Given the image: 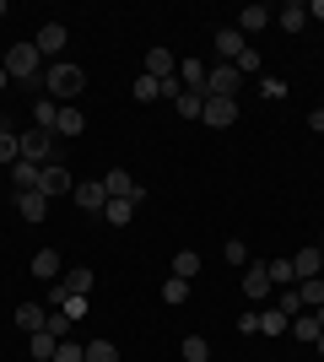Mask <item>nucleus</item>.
<instances>
[{"label": "nucleus", "instance_id": "nucleus-1", "mask_svg": "<svg viewBox=\"0 0 324 362\" xmlns=\"http://www.w3.org/2000/svg\"><path fill=\"white\" fill-rule=\"evenodd\" d=\"M44 87H49V98L54 103H71V98H81L87 92V71H81L76 60H54L44 71Z\"/></svg>", "mask_w": 324, "mask_h": 362}, {"label": "nucleus", "instance_id": "nucleus-2", "mask_svg": "<svg viewBox=\"0 0 324 362\" xmlns=\"http://www.w3.org/2000/svg\"><path fill=\"white\" fill-rule=\"evenodd\" d=\"M38 65H44V54H38V44H11L6 49V76H11V81H32V76H38Z\"/></svg>", "mask_w": 324, "mask_h": 362}, {"label": "nucleus", "instance_id": "nucleus-3", "mask_svg": "<svg viewBox=\"0 0 324 362\" xmlns=\"http://www.w3.org/2000/svg\"><path fill=\"white\" fill-rule=\"evenodd\" d=\"M238 87H244V76H238V65H211V76H205V98H238Z\"/></svg>", "mask_w": 324, "mask_h": 362}, {"label": "nucleus", "instance_id": "nucleus-4", "mask_svg": "<svg viewBox=\"0 0 324 362\" xmlns=\"http://www.w3.org/2000/svg\"><path fill=\"white\" fill-rule=\"evenodd\" d=\"M71 189H76L71 168H65V163H44V173H38V195L54 200V195H71Z\"/></svg>", "mask_w": 324, "mask_h": 362}, {"label": "nucleus", "instance_id": "nucleus-5", "mask_svg": "<svg viewBox=\"0 0 324 362\" xmlns=\"http://www.w3.org/2000/svg\"><path fill=\"white\" fill-rule=\"evenodd\" d=\"M54 130H38V124H32L28 136H22V163H32V168H44L49 163V151H54Z\"/></svg>", "mask_w": 324, "mask_h": 362}, {"label": "nucleus", "instance_id": "nucleus-6", "mask_svg": "<svg viewBox=\"0 0 324 362\" xmlns=\"http://www.w3.org/2000/svg\"><path fill=\"white\" fill-rule=\"evenodd\" d=\"M200 119L211 124V130H227V124H238V98H205Z\"/></svg>", "mask_w": 324, "mask_h": 362}, {"label": "nucleus", "instance_id": "nucleus-7", "mask_svg": "<svg viewBox=\"0 0 324 362\" xmlns=\"http://www.w3.org/2000/svg\"><path fill=\"white\" fill-rule=\"evenodd\" d=\"M103 189H108V200H136V206H140V195H146L124 168H108V173H103Z\"/></svg>", "mask_w": 324, "mask_h": 362}, {"label": "nucleus", "instance_id": "nucleus-8", "mask_svg": "<svg viewBox=\"0 0 324 362\" xmlns=\"http://www.w3.org/2000/svg\"><path fill=\"white\" fill-rule=\"evenodd\" d=\"M71 195H76V206H81V211H103V206H108L103 179H81L76 189H71Z\"/></svg>", "mask_w": 324, "mask_h": 362}, {"label": "nucleus", "instance_id": "nucleus-9", "mask_svg": "<svg viewBox=\"0 0 324 362\" xmlns=\"http://www.w3.org/2000/svg\"><path fill=\"white\" fill-rule=\"evenodd\" d=\"M146 76H152V81L179 76V54H168V49H146Z\"/></svg>", "mask_w": 324, "mask_h": 362}, {"label": "nucleus", "instance_id": "nucleus-10", "mask_svg": "<svg viewBox=\"0 0 324 362\" xmlns=\"http://www.w3.org/2000/svg\"><path fill=\"white\" fill-rule=\"evenodd\" d=\"M244 49H248V38H244V33H238V28H222V33H216V54H222V60H244Z\"/></svg>", "mask_w": 324, "mask_h": 362}, {"label": "nucleus", "instance_id": "nucleus-11", "mask_svg": "<svg viewBox=\"0 0 324 362\" xmlns=\"http://www.w3.org/2000/svg\"><path fill=\"white\" fill-rule=\"evenodd\" d=\"M276 28L281 33H303L308 28V6H303V0H287V6L276 11Z\"/></svg>", "mask_w": 324, "mask_h": 362}, {"label": "nucleus", "instance_id": "nucleus-12", "mask_svg": "<svg viewBox=\"0 0 324 362\" xmlns=\"http://www.w3.org/2000/svg\"><path fill=\"white\" fill-rule=\"evenodd\" d=\"M205 76H211L205 60H179V81H184V92H200V98H205Z\"/></svg>", "mask_w": 324, "mask_h": 362}, {"label": "nucleus", "instance_id": "nucleus-13", "mask_svg": "<svg viewBox=\"0 0 324 362\" xmlns=\"http://www.w3.org/2000/svg\"><path fill=\"white\" fill-rule=\"evenodd\" d=\"M87 130V114L81 108H71V103H60V119H54V136L60 141H71V136H81Z\"/></svg>", "mask_w": 324, "mask_h": 362}, {"label": "nucleus", "instance_id": "nucleus-14", "mask_svg": "<svg viewBox=\"0 0 324 362\" xmlns=\"http://www.w3.org/2000/svg\"><path fill=\"white\" fill-rule=\"evenodd\" d=\"M292 276H297V281L324 276V255H319V249H297V255H292Z\"/></svg>", "mask_w": 324, "mask_h": 362}, {"label": "nucleus", "instance_id": "nucleus-15", "mask_svg": "<svg viewBox=\"0 0 324 362\" xmlns=\"http://www.w3.org/2000/svg\"><path fill=\"white\" fill-rule=\"evenodd\" d=\"M270 22H276V11H270V6H244V16H238V33H260V28H270Z\"/></svg>", "mask_w": 324, "mask_h": 362}, {"label": "nucleus", "instance_id": "nucleus-16", "mask_svg": "<svg viewBox=\"0 0 324 362\" xmlns=\"http://www.w3.org/2000/svg\"><path fill=\"white\" fill-rule=\"evenodd\" d=\"M16 211L28 216L32 227H38V222H44V216H49V200L38 195V189H22V195H16Z\"/></svg>", "mask_w": 324, "mask_h": 362}, {"label": "nucleus", "instance_id": "nucleus-17", "mask_svg": "<svg viewBox=\"0 0 324 362\" xmlns=\"http://www.w3.org/2000/svg\"><path fill=\"white\" fill-rule=\"evenodd\" d=\"M32 44H38V54H65V28H60V22H44Z\"/></svg>", "mask_w": 324, "mask_h": 362}, {"label": "nucleus", "instance_id": "nucleus-18", "mask_svg": "<svg viewBox=\"0 0 324 362\" xmlns=\"http://www.w3.org/2000/svg\"><path fill=\"white\" fill-rule=\"evenodd\" d=\"M244 292H248V303H265V298H270V271H265V265H248Z\"/></svg>", "mask_w": 324, "mask_h": 362}, {"label": "nucleus", "instance_id": "nucleus-19", "mask_svg": "<svg viewBox=\"0 0 324 362\" xmlns=\"http://www.w3.org/2000/svg\"><path fill=\"white\" fill-rule=\"evenodd\" d=\"M32 276L54 287V281H60V255H54V249H38V255H32Z\"/></svg>", "mask_w": 324, "mask_h": 362}, {"label": "nucleus", "instance_id": "nucleus-20", "mask_svg": "<svg viewBox=\"0 0 324 362\" xmlns=\"http://www.w3.org/2000/svg\"><path fill=\"white\" fill-rule=\"evenodd\" d=\"M16 325H22V330H28V335H38V330H44V325H49V314H44V308H38V303H22V308H16Z\"/></svg>", "mask_w": 324, "mask_h": 362}, {"label": "nucleus", "instance_id": "nucleus-21", "mask_svg": "<svg viewBox=\"0 0 324 362\" xmlns=\"http://www.w3.org/2000/svg\"><path fill=\"white\" fill-rule=\"evenodd\" d=\"M92 281H97V276H92V271H81V265L60 276V287H65V292H76V298H87V292H92Z\"/></svg>", "mask_w": 324, "mask_h": 362}, {"label": "nucleus", "instance_id": "nucleus-22", "mask_svg": "<svg viewBox=\"0 0 324 362\" xmlns=\"http://www.w3.org/2000/svg\"><path fill=\"white\" fill-rule=\"evenodd\" d=\"M287 330H292V319L281 308H260V335H287Z\"/></svg>", "mask_w": 324, "mask_h": 362}, {"label": "nucleus", "instance_id": "nucleus-23", "mask_svg": "<svg viewBox=\"0 0 324 362\" xmlns=\"http://www.w3.org/2000/svg\"><path fill=\"white\" fill-rule=\"evenodd\" d=\"M297 298H303V308H324V276H308V281H297Z\"/></svg>", "mask_w": 324, "mask_h": 362}, {"label": "nucleus", "instance_id": "nucleus-24", "mask_svg": "<svg viewBox=\"0 0 324 362\" xmlns=\"http://www.w3.org/2000/svg\"><path fill=\"white\" fill-rule=\"evenodd\" d=\"M38 173H44V168H32V163H11V184H16V195H22V189H38Z\"/></svg>", "mask_w": 324, "mask_h": 362}, {"label": "nucleus", "instance_id": "nucleus-25", "mask_svg": "<svg viewBox=\"0 0 324 362\" xmlns=\"http://www.w3.org/2000/svg\"><path fill=\"white\" fill-rule=\"evenodd\" d=\"M319 330H324V325H319V314H308V308H303V314L292 319V335H297V341H319Z\"/></svg>", "mask_w": 324, "mask_h": 362}, {"label": "nucleus", "instance_id": "nucleus-26", "mask_svg": "<svg viewBox=\"0 0 324 362\" xmlns=\"http://www.w3.org/2000/svg\"><path fill=\"white\" fill-rule=\"evenodd\" d=\"M162 303H168V308L189 303V281H184V276H168V281H162Z\"/></svg>", "mask_w": 324, "mask_h": 362}, {"label": "nucleus", "instance_id": "nucleus-27", "mask_svg": "<svg viewBox=\"0 0 324 362\" xmlns=\"http://www.w3.org/2000/svg\"><path fill=\"white\" fill-rule=\"evenodd\" d=\"M184 362H211V341H205V335H184Z\"/></svg>", "mask_w": 324, "mask_h": 362}, {"label": "nucleus", "instance_id": "nucleus-28", "mask_svg": "<svg viewBox=\"0 0 324 362\" xmlns=\"http://www.w3.org/2000/svg\"><path fill=\"white\" fill-rule=\"evenodd\" d=\"M54 119H60V103H54V98L32 103V124H38V130H54Z\"/></svg>", "mask_w": 324, "mask_h": 362}, {"label": "nucleus", "instance_id": "nucleus-29", "mask_svg": "<svg viewBox=\"0 0 324 362\" xmlns=\"http://www.w3.org/2000/svg\"><path fill=\"white\" fill-rule=\"evenodd\" d=\"M28 341H32V357H38V362H54V346H60V335L38 330V335H28Z\"/></svg>", "mask_w": 324, "mask_h": 362}, {"label": "nucleus", "instance_id": "nucleus-30", "mask_svg": "<svg viewBox=\"0 0 324 362\" xmlns=\"http://www.w3.org/2000/svg\"><path fill=\"white\" fill-rule=\"evenodd\" d=\"M0 163H22V136H11L6 124H0Z\"/></svg>", "mask_w": 324, "mask_h": 362}, {"label": "nucleus", "instance_id": "nucleus-31", "mask_svg": "<svg viewBox=\"0 0 324 362\" xmlns=\"http://www.w3.org/2000/svg\"><path fill=\"white\" fill-rule=\"evenodd\" d=\"M103 216H108L114 227H124L130 216H136V200H108V206H103Z\"/></svg>", "mask_w": 324, "mask_h": 362}, {"label": "nucleus", "instance_id": "nucleus-32", "mask_svg": "<svg viewBox=\"0 0 324 362\" xmlns=\"http://www.w3.org/2000/svg\"><path fill=\"white\" fill-rule=\"evenodd\" d=\"M195 271H200V255H195V249H179V255H173V276H184V281H189Z\"/></svg>", "mask_w": 324, "mask_h": 362}, {"label": "nucleus", "instance_id": "nucleus-33", "mask_svg": "<svg viewBox=\"0 0 324 362\" xmlns=\"http://www.w3.org/2000/svg\"><path fill=\"white\" fill-rule=\"evenodd\" d=\"M130 92H136V103H157V98H162V87H157V81H152L146 71L136 76V87H130Z\"/></svg>", "mask_w": 324, "mask_h": 362}, {"label": "nucleus", "instance_id": "nucleus-34", "mask_svg": "<svg viewBox=\"0 0 324 362\" xmlns=\"http://www.w3.org/2000/svg\"><path fill=\"white\" fill-rule=\"evenodd\" d=\"M54 362H87V346H81V341H71V335H65L60 346H54Z\"/></svg>", "mask_w": 324, "mask_h": 362}, {"label": "nucleus", "instance_id": "nucleus-35", "mask_svg": "<svg viewBox=\"0 0 324 362\" xmlns=\"http://www.w3.org/2000/svg\"><path fill=\"white\" fill-rule=\"evenodd\" d=\"M265 271H270V287H292V259H270Z\"/></svg>", "mask_w": 324, "mask_h": 362}, {"label": "nucleus", "instance_id": "nucleus-36", "mask_svg": "<svg viewBox=\"0 0 324 362\" xmlns=\"http://www.w3.org/2000/svg\"><path fill=\"white\" fill-rule=\"evenodd\" d=\"M276 308H281V314H287V319H297V314H303V298H297V287H281Z\"/></svg>", "mask_w": 324, "mask_h": 362}, {"label": "nucleus", "instance_id": "nucleus-37", "mask_svg": "<svg viewBox=\"0 0 324 362\" xmlns=\"http://www.w3.org/2000/svg\"><path fill=\"white\" fill-rule=\"evenodd\" d=\"M87 362H119L114 341H87Z\"/></svg>", "mask_w": 324, "mask_h": 362}, {"label": "nucleus", "instance_id": "nucleus-38", "mask_svg": "<svg viewBox=\"0 0 324 362\" xmlns=\"http://www.w3.org/2000/svg\"><path fill=\"white\" fill-rule=\"evenodd\" d=\"M173 108H179V114H184V119H200V108H205V98H200V92H184V98H179V103H173Z\"/></svg>", "mask_w": 324, "mask_h": 362}, {"label": "nucleus", "instance_id": "nucleus-39", "mask_svg": "<svg viewBox=\"0 0 324 362\" xmlns=\"http://www.w3.org/2000/svg\"><path fill=\"white\" fill-rule=\"evenodd\" d=\"M60 314H65V319H81V314H87V298H76V292H65Z\"/></svg>", "mask_w": 324, "mask_h": 362}, {"label": "nucleus", "instance_id": "nucleus-40", "mask_svg": "<svg viewBox=\"0 0 324 362\" xmlns=\"http://www.w3.org/2000/svg\"><path fill=\"white\" fill-rule=\"evenodd\" d=\"M222 259H227V265H244V259H248V249H244V243H238V238H227V249H222Z\"/></svg>", "mask_w": 324, "mask_h": 362}, {"label": "nucleus", "instance_id": "nucleus-41", "mask_svg": "<svg viewBox=\"0 0 324 362\" xmlns=\"http://www.w3.org/2000/svg\"><path fill=\"white\" fill-rule=\"evenodd\" d=\"M232 65H238V76H254V71H260V54H254V49H244V60H232Z\"/></svg>", "mask_w": 324, "mask_h": 362}, {"label": "nucleus", "instance_id": "nucleus-42", "mask_svg": "<svg viewBox=\"0 0 324 362\" xmlns=\"http://www.w3.org/2000/svg\"><path fill=\"white\" fill-rule=\"evenodd\" d=\"M44 330H49V335H60V341H65V335H71V319H65V314H49V325H44Z\"/></svg>", "mask_w": 324, "mask_h": 362}, {"label": "nucleus", "instance_id": "nucleus-43", "mask_svg": "<svg viewBox=\"0 0 324 362\" xmlns=\"http://www.w3.org/2000/svg\"><path fill=\"white\" fill-rule=\"evenodd\" d=\"M308 130H319V136H324V108H313V114H308Z\"/></svg>", "mask_w": 324, "mask_h": 362}, {"label": "nucleus", "instance_id": "nucleus-44", "mask_svg": "<svg viewBox=\"0 0 324 362\" xmlns=\"http://www.w3.org/2000/svg\"><path fill=\"white\" fill-rule=\"evenodd\" d=\"M313 16L324 22V0H313V6H308V22H313Z\"/></svg>", "mask_w": 324, "mask_h": 362}, {"label": "nucleus", "instance_id": "nucleus-45", "mask_svg": "<svg viewBox=\"0 0 324 362\" xmlns=\"http://www.w3.org/2000/svg\"><path fill=\"white\" fill-rule=\"evenodd\" d=\"M6 87H11V76H6V65H0V92H6Z\"/></svg>", "mask_w": 324, "mask_h": 362}, {"label": "nucleus", "instance_id": "nucleus-46", "mask_svg": "<svg viewBox=\"0 0 324 362\" xmlns=\"http://www.w3.org/2000/svg\"><path fill=\"white\" fill-rule=\"evenodd\" d=\"M313 346H319V357H324V330H319V341H313Z\"/></svg>", "mask_w": 324, "mask_h": 362}, {"label": "nucleus", "instance_id": "nucleus-47", "mask_svg": "<svg viewBox=\"0 0 324 362\" xmlns=\"http://www.w3.org/2000/svg\"><path fill=\"white\" fill-rule=\"evenodd\" d=\"M6 11H11V6H6V0H0V16H6Z\"/></svg>", "mask_w": 324, "mask_h": 362}, {"label": "nucleus", "instance_id": "nucleus-48", "mask_svg": "<svg viewBox=\"0 0 324 362\" xmlns=\"http://www.w3.org/2000/svg\"><path fill=\"white\" fill-rule=\"evenodd\" d=\"M319 255H324V243H319Z\"/></svg>", "mask_w": 324, "mask_h": 362}]
</instances>
